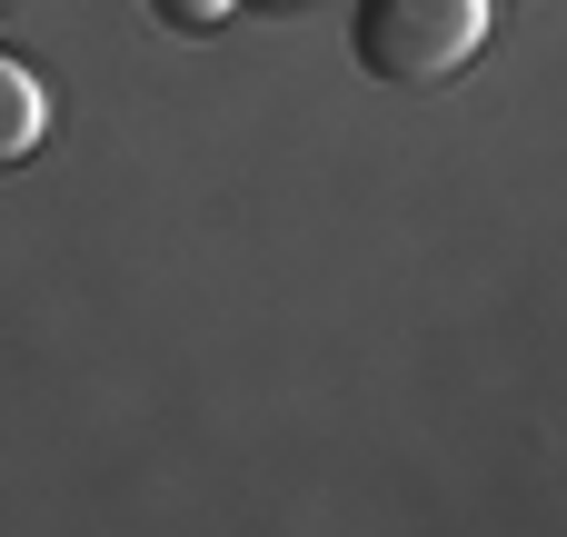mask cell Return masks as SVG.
Returning a JSON list of instances; mask_svg holds the SVG:
<instances>
[{"label": "cell", "mask_w": 567, "mask_h": 537, "mask_svg": "<svg viewBox=\"0 0 567 537\" xmlns=\"http://www.w3.org/2000/svg\"><path fill=\"white\" fill-rule=\"evenodd\" d=\"M349 50L389 90H439L488 50V0H359Z\"/></svg>", "instance_id": "obj_1"}, {"label": "cell", "mask_w": 567, "mask_h": 537, "mask_svg": "<svg viewBox=\"0 0 567 537\" xmlns=\"http://www.w3.org/2000/svg\"><path fill=\"white\" fill-rule=\"evenodd\" d=\"M40 140H50V90H40V70H30V60H10V50H0V169H20Z\"/></svg>", "instance_id": "obj_2"}, {"label": "cell", "mask_w": 567, "mask_h": 537, "mask_svg": "<svg viewBox=\"0 0 567 537\" xmlns=\"http://www.w3.org/2000/svg\"><path fill=\"white\" fill-rule=\"evenodd\" d=\"M229 10H239V0H159V20H169V30H189V40H199V30H219Z\"/></svg>", "instance_id": "obj_3"}]
</instances>
